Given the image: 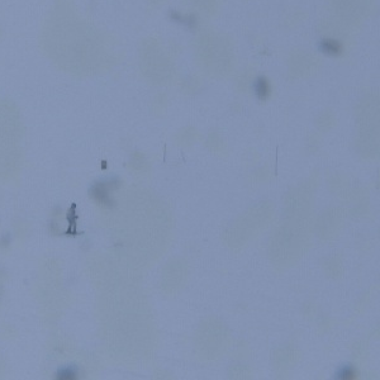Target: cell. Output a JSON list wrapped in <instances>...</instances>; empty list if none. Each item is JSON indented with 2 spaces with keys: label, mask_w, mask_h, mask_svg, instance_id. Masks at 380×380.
Segmentation results:
<instances>
[{
  "label": "cell",
  "mask_w": 380,
  "mask_h": 380,
  "mask_svg": "<svg viewBox=\"0 0 380 380\" xmlns=\"http://www.w3.org/2000/svg\"><path fill=\"white\" fill-rule=\"evenodd\" d=\"M323 52H326L328 55H339L341 52V44L337 41H333V39H324L321 44Z\"/></svg>",
  "instance_id": "cell-1"
},
{
  "label": "cell",
  "mask_w": 380,
  "mask_h": 380,
  "mask_svg": "<svg viewBox=\"0 0 380 380\" xmlns=\"http://www.w3.org/2000/svg\"><path fill=\"white\" fill-rule=\"evenodd\" d=\"M271 88H270L269 81L264 77L257 80L256 82V94L260 99H266L270 95Z\"/></svg>",
  "instance_id": "cell-2"
},
{
  "label": "cell",
  "mask_w": 380,
  "mask_h": 380,
  "mask_svg": "<svg viewBox=\"0 0 380 380\" xmlns=\"http://www.w3.org/2000/svg\"><path fill=\"white\" fill-rule=\"evenodd\" d=\"M354 370H352L351 367H343L341 371V375H340V378H342V379H352L354 378Z\"/></svg>",
  "instance_id": "cell-3"
}]
</instances>
